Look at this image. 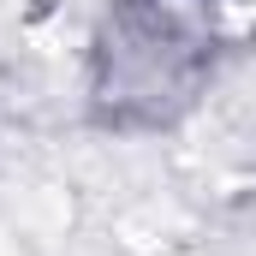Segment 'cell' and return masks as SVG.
Segmentation results:
<instances>
[{
  "label": "cell",
  "mask_w": 256,
  "mask_h": 256,
  "mask_svg": "<svg viewBox=\"0 0 256 256\" xmlns=\"http://www.w3.org/2000/svg\"><path fill=\"white\" fill-rule=\"evenodd\" d=\"M208 12L214 0H114L102 36V102L137 120L173 114L208 66Z\"/></svg>",
  "instance_id": "1"
}]
</instances>
